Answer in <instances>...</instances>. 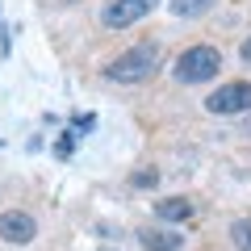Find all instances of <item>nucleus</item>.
Wrapping results in <instances>:
<instances>
[{"instance_id": "1", "label": "nucleus", "mask_w": 251, "mask_h": 251, "mask_svg": "<svg viewBox=\"0 0 251 251\" xmlns=\"http://www.w3.org/2000/svg\"><path fill=\"white\" fill-rule=\"evenodd\" d=\"M159 67H163V46L159 42H138V46H130V50L117 54L105 67V75L113 84H143V80H151Z\"/></svg>"}, {"instance_id": "2", "label": "nucleus", "mask_w": 251, "mask_h": 251, "mask_svg": "<svg viewBox=\"0 0 251 251\" xmlns=\"http://www.w3.org/2000/svg\"><path fill=\"white\" fill-rule=\"evenodd\" d=\"M218 67H222V54H218V46L197 42V46H188V50L176 59L172 75H176L180 84H201V80H214Z\"/></svg>"}, {"instance_id": "3", "label": "nucleus", "mask_w": 251, "mask_h": 251, "mask_svg": "<svg viewBox=\"0 0 251 251\" xmlns=\"http://www.w3.org/2000/svg\"><path fill=\"white\" fill-rule=\"evenodd\" d=\"M205 109H209V113H218V117H230V113H247V109H251V84H247V80L222 84L218 92H209Z\"/></svg>"}, {"instance_id": "4", "label": "nucleus", "mask_w": 251, "mask_h": 251, "mask_svg": "<svg viewBox=\"0 0 251 251\" xmlns=\"http://www.w3.org/2000/svg\"><path fill=\"white\" fill-rule=\"evenodd\" d=\"M155 4H159V0H109L105 13H100V21H105L109 29H130L134 21L147 17Z\"/></svg>"}, {"instance_id": "5", "label": "nucleus", "mask_w": 251, "mask_h": 251, "mask_svg": "<svg viewBox=\"0 0 251 251\" xmlns=\"http://www.w3.org/2000/svg\"><path fill=\"white\" fill-rule=\"evenodd\" d=\"M34 234H38V226H34V218H29L25 209H4V214H0V239L4 243L25 247V243H34Z\"/></svg>"}, {"instance_id": "6", "label": "nucleus", "mask_w": 251, "mask_h": 251, "mask_svg": "<svg viewBox=\"0 0 251 251\" xmlns=\"http://www.w3.org/2000/svg\"><path fill=\"white\" fill-rule=\"evenodd\" d=\"M138 243H143L147 251H180L184 247V234H176L168 226V230H163V226H143V230H138Z\"/></svg>"}, {"instance_id": "7", "label": "nucleus", "mask_w": 251, "mask_h": 251, "mask_svg": "<svg viewBox=\"0 0 251 251\" xmlns=\"http://www.w3.org/2000/svg\"><path fill=\"white\" fill-rule=\"evenodd\" d=\"M155 218H159V222H168V226L188 222V218H193V201H188V197H168V201H155Z\"/></svg>"}, {"instance_id": "8", "label": "nucleus", "mask_w": 251, "mask_h": 251, "mask_svg": "<svg viewBox=\"0 0 251 251\" xmlns=\"http://www.w3.org/2000/svg\"><path fill=\"white\" fill-rule=\"evenodd\" d=\"M209 4H214V0H172V13H176V17H201Z\"/></svg>"}, {"instance_id": "9", "label": "nucleus", "mask_w": 251, "mask_h": 251, "mask_svg": "<svg viewBox=\"0 0 251 251\" xmlns=\"http://www.w3.org/2000/svg\"><path fill=\"white\" fill-rule=\"evenodd\" d=\"M230 239H234V247H239V251H251V218H234Z\"/></svg>"}, {"instance_id": "10", "label": "nucleus", "mask_w": 251, "mask_h": 251, "mask_svg": "<svg viewBox=\"0 0 251 251\" xmlns=\"http://www.w3.org/2000/svg\"><path fill=\"white\" fill-rule=\"evenodd\" d=\"M130 184H134V188H155V184H159V172H155V168H143V172L130 176Z\"/></svg>"}, {"instance_id": "11", "label": "nucleus", "mask_w": 251, "mask_h": 251, "mask_svg": "<svg viewBox=\"0 0 251 251\" xmlns=\"http://www.w3.org/2000/svg\"><path fill=\"white\" fill-rule=\"evenodd\" d=\"M72 151H75V138H72V134H63L59 143H54V155H59V159H67Z\"/></svg>"}, {"instance_id": "12", "label": "nucleus", "mask_w": 251, "mask_h": 251, "mask_svg": "<svg viewBox=\"0 0 251 251\" xmlns=\"http://www.w3.org/2000/svg\"><path fill=\"white\" fill-rule=\"evenodd\" d=\"M239 54H243V59H247V63H251V34H247V42H243V46H239Z\"/></svg>"}]
</instances>
